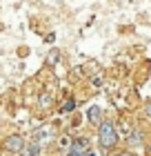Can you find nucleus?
<instances>
[{
  "mask_svg": "<svg viewBox=\"0 0 151 156\" xmlns=\"http://www.w3.org/2000/svg\"><path fill=\"white\" fill-rule=\"evenodd\" d=\"M71 107H74V101H69L67 105H64V112H71Z\"/></svg>",
  "mask_w": 151,
  "mask_h": 156,
  "instance_id": "obj_6",
  "label": "nucleus"
},
{
  "mask_svg": "<svg viewBox=\"0 0 151 156\" xmlns=\"http://www.w3.org/2000/svg\"><path fill=\"white\" fill-rule=\"evenodd\" d=\"M84 156H98V154H96V152H91V150H89V152H87V154H84Z\"/></svg>",
  "mask_w": 151,
  "mask_h": 156,
  "instance_id": "obj_7",
  "label": "nucleus"
},
{
  "mask_svg": "<svg viewBox=\"0 0 151 156\" xmlns=\"http://www.w3.org/2000/svg\"><path fill=\"white\" fill-rule=\"evenodd\" d=\"M2 147L7 152H11V154H20L27 147V143H25V138L20 136V134H9V136H5Z\"/></svg>",
  "mask_w": 151,
  "mask_h": 156,
  "instance_id": "obj_2",
  "label": "nucleus"
},
{
  "mask_svg": "<svg viewBox=\"0 0 151 156\" xmlns=\"http://www.w3.org/2000/svg\"><path fill=\"white\" fill-rule=\"evenodd\" d=\"M87 118L91 120L93 125H100V123L105 120V118H102V109H100L98 105H91V107L87 109Z\"/></svg>",
  "mask_w": 151,
  "mask_h": 156,
  "instance_id": "obj_4",
  "label": "nucleus"
},
{
  "mask_svg": "<svg viewBox=\"0 0 151 156\" xmlns=\"http://www.w3.org/2000/svg\"><path fill=\"white\" fill-rule=\"evenodd\" d=\"M89 152V140L87 138H76L69 145V156H84Z\"/></svg>",
  "mask_w": 151,
  "mask_h": 156,
  "instance_id": "obj_3",
  "label": "nucleus"
},
{
  "mask_svg": "<svg viewBox=\"0 0 151 156\" xmlns=\"http://www.w3.org/2000/svg\"><path fill=\"white\" fill-rule=\"evenodd\" d=\"M145 116H147V118H151V101L145 105Z\"/></svg>",
  "mask_w": 151,
  "mask_h": 156,
  "instance_id": "obj_5",
  "label": "nucleus"
},
{
  "mask_svg": "<svg viewBox=\"0 0 151 156\" xmlns=\"http://www.w3.org/2000/svg\"><path fill=\"white\" fill-rule=\"evenodd\" d=\"M118 156H133V154H129V152H120Z\"/></svg>",
  "mask_w": 151,
  "mask_h": 156,
  "instance_id": "obj_8",
  "label": "nucleus"
},
{
  "mask_svg": "<svg viewBox=\"0 0 151 156\" xmlns=\"http://www.w3.org/2000/svg\"><path fill=\"white\" fill-rule=\"evenodd\" d=\"M98 140L102 145V150H113L118 145V129L111 120H102L98 125Z\"/></svg>",
  "mask_w": 151,
  "mask_h": 156,
  "instance_id": "obj_1",
  "label": "nucleus"
}]
</instances>
